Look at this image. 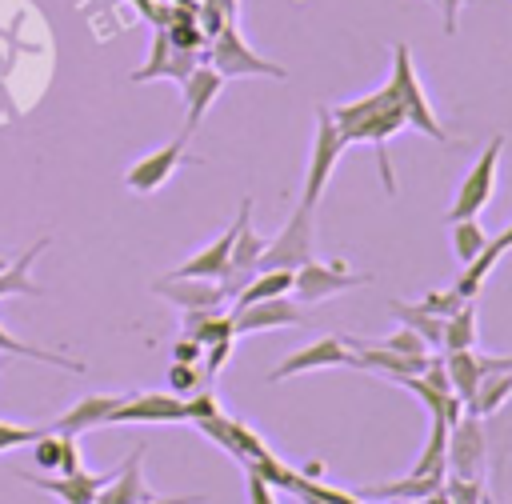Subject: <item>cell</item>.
I'll return each instance as SVG.
<instances>
[{"instance_id":"ba28073f","label":"cell","mask_w":512,"mask_h":504,"mask_svg":"<svg viewBox=\"0 0 512 504\" xmlns=\"http://www.w3.org/2000/svg\"><path fill=\"white\" fill-rule=\"evenodd\" d=\"M300 320H304V308L288 292L232 308V332L236 336H252V332H268V328H292Z\"/></svg>"},{"instance_id":"3957f363","label":"cell","mask_w":512,"mask_h":504,"mask_svg":"<svg viewBox=\"0 0 512 504\" xmlns=\"http://www.w3.org/2000/svg\"><path fill=\"white\" fill-rule=\"evenodd\" d=\"M204 60H208L224 80H244V76H276V80H284V76H288V68H280L276 60L256 56V52L244 44L236 20H228V24L212 36V48H208Z\"/></svg>"},{"instance_id":"ee69618b","label":"cell","mask_w":512,"mask_h":504,"mask_svg":"<svg viewBox=\"0 0 512 504\" xmlns=\"http://www.w3.org/2000/svg\"><path fill=\"white\" fill-rule=\"evenodd\" d=\"M144 504H204V496H168V500H144Z\"/></svg>"},{"instance_id":"83f0119b","label":"cell","mask_w":512,"mask_h":504,"mask_svg":"<svg viewBox=\"0 0 512 504\" xmlns=\"http://www.w3.org/2000/svg\"><path fill=\"white\" fill-rule=\"evenodd\" d=\"M284 292H292V272H284V268H272V272H256L240 292H236V300H232V308H240V304H252V300H268V296H284Z\"/></svg>"},{"instance_id":"4316f807","label":"cell","mask_w":512,"mask_h":504,"mask_svg":"<svg viewBox=\"0 0 512 504\" xmlns=\"http://www.w3.org/2000/svg\"><path fill=\"white\" fill-rule=\"evenodd\" d=\"M444 368H448V380H452L456 396H460V400H464V408H468V400L476 396V384H480V364H476V352H472V348L444 352Z\"/></svg>"},{"instance_id":"5bb4252c","label":"cell","mask_w":512,"mask_h":504,"mask_svg":"<svg viewBox=\"0 0 512 504\" xmlns=\"http://www.w3.org/2000/svg\"><path fill=\"white\" fill-rule=\"evenodd\" d=\"M152 292L164 296L168 304H176L180 312H200V308H220L224 304V288L220 280H204V276H160L152 280Z\"/></svg>"},{"instance_id":"f35d334b","label":"cell","mask_w":512,"mask_h":504,"mask_svg":"<svg viewBox=\"0 0 512 504\" xmlns=\"http://www.w3.org/2000/svg\"><path fill=\"white\" fill-rule=\"evenodd\" d=\"M172 360H176V364H200V360H204V344H196L192 336H180V340L172 344Z\"/></svg>"},{"instance_id":"7bdbcfd3","label":"cell","mask_w":512,"mask_h":504,"mask_svg":"<svg viewBox=\"0 0 512 504\" xmlns=\"http://www.w3.org/2000/svg\"><path fill=\"white\" fill-rule=\"evenodd\" d=\"M488 248H492V252H496V256H504V252H508V248H512V220H508V224H504V232H496V236H492V240H488Z\"/></svg>"},{"instance_id":"f6af8a7d","label":"cell","mask_w":512,"mask_h":504,"mask_svg":"<svg viewBox=\"0 0 512 504\" xmlns=\"http://www.w3.org/2000/svg\"><path fill=\"white\" fill-rule=\"evenodd\" d=\"M424 504H452V496H448L444 488H436L432 496H424Z\"/></svg>"},{"instance_id":"bcb514c9","label":"cell","mask_w":512,"mask_h":504,"mask_svg":"<svg viewBox=\"0 0 512 504\" xmlns=\"http://www.w3.org/2000/svg\"><path fill=\"white\" fill-rule=\"evenodd\" d=\"M384 504H424V500H384Z\"/></svg>"},{"instance_id":"f1b7e54d","label":"cell","mask_w":512,"mask_h":504,"mask_svg":"<svg viewBox=\"0 0 512 504\" xmlns=\"http://www.w3.org/2000/svg\"><path fill=\"white\" fill-rule=\"evenodd\" d=\"M472 344H476V308H472V300H464L460 312H452L444 320V352L472 348Z\"/></svg>"},{"instance_id":"b9f144b4","label":"cell","mask_w":512,"mask_h":504,"mask_svg":"<svg viewBox=\"0 0 512 504\" xmlns=\"http://www.w3.org/2000/svg\"><path fill=\"white\" fill-rule=\"evenodd\" d=\"M132 4H136V8H140V12H144L152 24H156V28H164V24H168V8H156L152 0H132Z\"/></svg>"},{"instance_id":"7dc6e473","label":"cell","mask_w":512,"mask_h":504,"mask_svg":"<svg viewBox=\"0 0 512 504\" xmlns=\"http://www.w3.org/2000/svg\"><path fill=\"white\" fill-rule=\"evenodd\" d=\"M4 268H8V260H4V256H0V272H4Z\"/></svg>"},{"instance_id":"d6a6232c","label":"cell","mask_w":512,"mask_h":504,"mask_svg":"<svg viewBox=\"0 0 512 504\" xmlns=\"http://www.w3.org/2000/svg\"><path fill=\"white\" fill-rule=\"evenodd\" d=\"M380 348H388V352H400V356H428V344L408 328V324H400L388 340H380Z\"/></svg>"},{"instance_id":"484cf974","label":"cell","mask_w":512,"mask_h":504,"mask_svg":"<svg viewBox=\"0 0 512 504\" xmlns=\"http://www.w3.org/2000/svg\"><path fill=\"white\" fill-rule=\"evenodd\" d=\"M508 396H512V372H496V376H480V384H476V396L468 400V408L464 412H472V416H492V412H500L504 404H508Z\"/></svg>"},{"instance_id":"30bf717a","label":"cell","mask_w":512,"mask_h":504,"mask_svg":"<svg viewBox=\"0 0 512 504\" xmlns=\"http://www.w3.org/2000/svg\"><path fill=\"white\" fill-rule=\"evenodd\" d=\"M196 428H200L208 440H216L240 468L252 464V460H260V456H268V444H264L244 420H232V416H224V412H212V416L196 420Z\"/></svg>"},{"instance_id":"e575fe53","label":"cell","mask_w":512,"mask_h":504,"mask_svg":"<svg viewBox=\"0 0 512 504\" xmlns=\"http://www.w3.org/2000/svg\"><path fill=\"white\" fill-rule=\"evenodd\" d=\"M32 456H36V464L44 468V472H56L60 468V432H44L40 440H32Z\"/></svg>"},{"instance_id":"7a4b0ae2","label":"cell","mask_w":512,"mask_h":504,"mask_svg":"<svg viewBox=\"0 0 512 504\" xmlns=\"http://www.w3.org/2000/svg\"><path fill=\"white\" fill-rule=\"evenodd\" d=\"M388 88H392V96L400 100L404 120H408L416 132L432 136L436 144H448V132H444V124L436 120L432 100L424 96V88H420V80H416V68H412V52H408V44H392V76H388Z\"/></svg>"},{"instance_id":"ac0fdd59","label":"cell","mask_w":512,"mask_h":504,"mask_svg":"<svg viewBox=\"0 0 512 504\" xmlns=\"http://www.w3.org/2000/svg\"><path fill=\"white\" fill-rule=\"evenodd\" d=\"M140 456H144V444H136V448L128 452V460H124L120 468H112V476H108V484L100 488L96 504H144V500H152V492H148V484H144Z\"/></svg>"},{"instance_id":"9a60e30c","label":"cell","mask_w":512,"mask_h":504,"mask_svg":"<svg viewBox=\"0 0 512 504\" xmlns=\"http://www.w3.org/2000/svg\"><path fill=\"white\" fill-rule=\"evenodd\" d=\"M352 360H356V352H348V340L324 336V340H316V344H308V348L284 356V360L268 372V380L280 384V380H288V376H300V372H312V368H336V364H352Z\"/></svg>"},{"instance_id":"52a82bcc","label":"cell","mask_w":512,"mask_h":504,"mask_svg":"<svg viewBox=\"0 0 512 504\" xmlns=\"http://www.w3.org/2000/svg\"><path fill=\"white\" fill-rule=\"evenodd\" d=\"M344 148L348 144L340 140V128H336L332 112L328 108H316V136H312V160H308V172H304V196H300V204H308V208L320 204V196H324V188H328V180H332L336 160H340Z\"/></svg>"},{"instance_id":"8d00e7d4","label":"cell","mask_w":512,"mask_h":504,"mask_svg":"<svg viewBox=\"0 0 512 504\" xmlns=\"http://www.w3.org/2000/svg\"><path fill=\"white\" fill-rule=\"evenodd\" d=\"M420 304H424L428 312H436V316H444V320H448L452 312H460V304H464V300H460L452 288H440V292H428Z\"/></svg>"},{"instance_id":"9c48e42d","label":"cell","mask_w":512,"mask_h":504,"mask_svg":"<svg viewBox=\"0 0 512 504\" xmlns=\"http://www.w3.org/2000/svg\"><path fill=\"white\" fill-rule=\"evenodd\" d=\"M188 420L184 396L176 392H128L120 408L108 416V424H176Z\"/></svg>"},{"instance_id":"d4e9b609","label":"cell","mask_w":512,"mask_h":504,"mask_svg":"<svg viewBox=\"0 0 512 504\" xmlns=\"http://www.w3.org/2000/svg\"><path fill=\"white\" fill-rule=\"evenodd\" d=\"M184 336H192L196 344H216V340H228L236 336L232 332V312H220V308H200V312H184Z\"/></svg>"},{"instance_id":"e0dca14e","label":"cell","mask_w":512,"mask_h":504,"mask_svg":"<svg viewBox=\"0 0 512 504\" xmlns=\"http://www.w3.org/2000/svg\"><path fill=\"white\" fill-rule=\"evenodd\" d=\"M124 396H128V392H88V396H80L68 412H60L56 420H48V428H52V432H72V436H80V432H88V428H96V424H108V416L120 408Z\"/></svg>"},{"instance_id":"7c38bea8","label":"cell","mask_w":512,"mask_h":504,"mask_svg":"<svg viewBox=\"0 0 512 504\" xmlns=\"http://www.w3.org/2000/svg\"><path fill=\"white\" fill-rule=\"evenodd\" d=\"M196 64H204L200 52H180V48L168 40V32L156 28V32H152V52H148V60L132 72V80H136V84H144V80H176V84H184Z\"/></svg>"},{"instance_id":"60d3db41","label":"cell","mask_w":512,"mask_h":504,"mask_svg":"<svg viewBox=\"0 0 512 504\" xmlns=\"http://www.w3.org/2000/svg\"><path fill=\"white\" fill-rule=\"evenodd\" d=\"M436 4H440V12H444V32L452 36V32H456V16H460L464 0H436Z\"/></svg>"},{"instance_id":"1f68e13d","label":"cell","mask_w":512,"mask_h":504,"mask_svg":"<svg viewBox=\"0 0 512 504\" xmlns=\"http://www.w3.org/2000/svg\"><path fill=\"white\" fill-rule=\"evenodd\" d=\"M48 432V424H16V420H0V452L8 448H24L32 440H40Z\"/></svg>"},{"instance_id":"f546056e","label":"cell","mask_w":512,"mask_h":504,"mask_svg":"<svg viewBox=\"0 0 512 504\" xmlns=\"http://www.w3.org/2000/svg\"><path fill=\"white\" fill-rule=\"evenodd\" d=\"M0 352H16V356H28V360H40V364H56V368H64V372H84V360H68V356H56V352H44V348H36V344H24L20 336H12V332H4V324H0Z\"/></svg>"},{"instance_id":"603a6c76","label":"cell","mask_w":512,"mask_h":504,"mask_svg":"<svg viewBox=\"0 0 512 504\" xmlns=\"http://www.w3.org/2000/svg\"><path fill=\"white\" fill-rule=\"evenodd\" d=\"M388 308H392V316H396L400 324H408V328H412L428 348L444 352V316L428 312L424 304H400V300H392Z\"/></svg>"},{"instance_id":"6da1fadb","label":"cell","mask_w":512,"mask_h":504,"mask_svg":"<svg viewBox=\"0 0 512 504\" xmlns=\"http://www.w3.org/2000/svg\"><path fill=\"white\" fill-rule=\"evenodd\" d=\"M336 128H340V140L344 144H372L376 148V164H380V180L388 192H396V176H392V164H388V140L408 124L404 120V108L400 100L392 96V88H376L372 96H360V100H348V104H336L328 108Z\"/></svg>"},{"instance_id":"74e56055","label":"cell","mask_w":512,"mask_h":504,"mask_svg":"<svg viewBox=\"0 0 512 504\" xmlns=\"http://www.w3.org/2000/svg\"><path fill=\"white\" fill-rule=\"evenodd\" d=\"M232 340L236 336H228V340H216V344H208L204 348V372H208V380L228 364V352H232Z\"/></svg>"},{"instance_id":"4fadbf2b","label":"cell","mask_w":512,"mask_h":504,"mask_svg":"<svg viewBox=\"0 0 512 504\" xmlns=\"http://www.w3.org/2000/svg\"><path fill=\"white\" fill-rule=\"evenodd\" d=\"M184 148H188V132H180L172 144H164V148L140 156V160L124 172V184H128L136 196H148V192L164 188V180H168V176L176 172V164L184 160Z\"/></svg>"},{"instance_id":"cb8c5ba5","label":"cell","mask_w":512,"mask_h":504,"mask_svg":"<svg viewBox=\"0 0 512 504\" xmlns=\"http://www.w3.org/2000/svg\"><path fill=\"white\" fill-rule=\"evenodd\" d=\"M436 488H444V476H404V480H384V484H368L364 496L368 500H424Z\"/></svg>"},{"instance_id":"836d02e7","label":"cell","mask_w":512,"mask_h":504,"mask_svg":"<svg viewBox=\"0 0 512 504\" xmlns=\"http://www.w3.org/2000/svg\"><path fill=\"white\" fill-rule=\"evenodd\" d=\"M168 384L176 388V396H188V392L204 388V368H200V364H176V360H172V368H168Z\"/></svg>"},{"instance_id":"d590c367","label":"cell","mask_w":512,"mask_h":504,"mask_svg":"<svg viewBox=\"0 0 512 504\" xmlns=\"http://www.w3.org/2000/svg\"><path fill=\"white\" fill-rule=\"evenodd\" d=\"M184 412H188V420L196 424V420H204V416L220 412V404H216L212 388H196V392H188V396H184Z\"/></svg>"},{"instance_id":"d6986e66","label":"cell","mask_w":512,"mask_h":504,"mask_svg":"<svg viewBox=\"0 0 512 504\" xmlns=\"http://www.w3.org/2000/svg\"><path fill=\"white\" fill-rule=\"evenodd\" d=\"M220 88H224V76H220L212 64H196L192 76L180 84V92H184V108H188V120H184V132H188V136H192L196 124L204 120V112H208V104L220 96Z\"/></svg>"},{"instance_id":"ab89813d","label":"cell","mask_w":512,"mask_h":504,"mask_svg":"<svg viewBox=\"0 0 512 504\" xmlns=\"http://www.w3.org/2000/svg\"><path fill=\"white\" fill-rule=\"evenodd\" d=\"M244 472H248V504H276L272 500V484L252 468H244Z\"/></svg>"},{"instance_id":"44dd1931","label":"cell","mask_w":512,"mask_h":504,"mask_svg":"<svg viewBox=\"0 0 512 504\" xmlns=\"http://www.w3.org/2000/svg\"><path fill=\"white\" fill-rule=\"evenodd\" d=\"M232 240H236V224H232L220 240H212L208 248L192 252V256L176 268V276H204V280H220V276L228 272V264H232Z\"/></svg>"},{"instance_id":"ffe728a7","label":"cell","mask_w":512,"mask_h":504,"mask_svg":"<svg viewBox=\"0 0 512 504\" xmlns=\"http://www.w3.org/2000/svg\"><path fill=\"white\" fill-rule=\"evenodd\" d=\"M348 344L356 348L352 368H372V372H384V376H392V380L416 376V372H424V364H428V356H400V352H388V348H380V344H364V340H356V336H348Z\"/></svg>"},{"instance_id":"2e32d148","label":"cell","mask_w":512,"mask_h":504,"mask_svg":"<svg viewBox=\"0 0 512 504\" xmlns=\"http://www.w3.org/2000/svg\"><path fill=\"white\" fill-rule=\"evenodd\" d=\"M108 476L112 472H104V476H92V472H72V476H60V472H44V476H32V472H16V480H24V484H32V488H40V492H52V496H60L64 504H96V496H100V488L108 484Z\"/></svg>"},{"instance_id":"4dcf8cb0","label":"cell","mask_w":512,"mask_h":504,"mask_svg":"<svg viewBox=\"0 0 512 504\" xmlns=\"http://www.w3.org/2000/svg\"><path fill=\"white\" fill-rule=\"evenodd\" d=\"M484 244H488V236H484V228L476 224V216H468V220H456V224H452V252H456V260H460V264L476 260V256L484 252Z\"/></svg>"},{"instance_id":"277c9868","label":"cell","mask_w":512,"mask_h":504,"mask_svg":"<svg viewBox=\"0 0 512 504\" xmlns=\"http://www.w3.org/2000/svg\"><path fill=\"white\" fill-rule=\"evenodd\" d=\"M500 152H504V132H496V136L484 144V152L476 156V164L464 172V180H460V188H456V200H452V208H448V224L468 220V216H480V212L488 208V200H492V192H496V164H500Z\"/></svg>"},{"instance_id":"7402d4cb","label":"cell","mask_w":512,"mask_h":504,"mask_svg":"<svg viewBox=\"0 0 512 504\" xmlns=\"http://www.w3.org/2000/svg\"><path fill=\"white\" fill-rule=\"evenodd\" d=\"M48 248V236H40V240H32L16 260H8V268L0 272V296H8V292H24V296H44V288L32 280V260L40 256Z\"/></svg>"},{"instance_id":"8fae6325","label":"cell","mask_w":512,"mask_h":504,"mask_svg":"<svg viewBox=\"0 0 512 504\" xmlns=\"http://www.w3.org/2000/svg\"><path fill=\"white\" fill-rule=\"evenodd\" d=\"M484 424L480 416L464 412L452 428H448V468L452 476H464V480H480V468H484Z\"/></svg>"},{"instance_id":"5b68a950","label":"cell","mask_w":512,"mask_h":504,"mask_svg":"<svg viewBox=\"0 0 512 504\" xmlns=\"http://www.w3.org/2000/svg\"><path fill=\"white\" fill-rule=\"evenodd\" d=\"M312 216H316V208L296 204L292 216H288V224L280 228V236L264 244L260 260H256V272H272V268L296 272V268H304L308 260H316V256H312Z\"/></svg>"},{"instance_id":"8992f818","label":"cell","mask_w":512,"mask_h":504,"mask_svg":"<svg viewBox=\"0 0 512 504\" xmlns=\"http://www.w3.org/2000/svg\"><path fill=\"white\" fill-rule=\"evenodd\" d=\"M364 284H372V276L368 272H348V260H328V264L308 260L304 268L292 272V300L300 308H308V304H320L336 292H352V288H364Z\"/></svg>"},{"instance_id":"c3c4849f","label":"cell","mask_w":512,"mask_h":504,"mask_svg":"<svg viewBox=\"0 0 512 504\" xmlns=\"http://www.w3.org/2000/svg\"><path fill=\"white\" fill-rule=\"evenodd\" d=\"M0 368H4V364H0Z\"/></svg>"}]
</instances>
